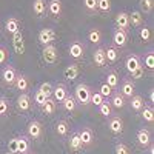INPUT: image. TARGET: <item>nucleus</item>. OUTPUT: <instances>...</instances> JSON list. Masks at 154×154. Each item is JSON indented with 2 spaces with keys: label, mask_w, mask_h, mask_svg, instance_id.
Returning <instances> with one entry per match:
<instances>
[{
  "label": "nucleus",
  "mask_w": 154,
  "mask_h": 154,
  "mask_svg": "<svg viewBox=\"0 0 154 154\" xmlns=\"http://www.w3.org/2000/svg\"><path fill=\"white\" fill-rule=\"evenodd\" d=\"M9 100L6 97H0V117H5L9 112Z\"/></svg>",
  "instance_id": "38"
},
{
  "label": "nucleus",
  "mask_w": 154,
  "mask_h": 154,
  "mask_svg": "<svg viewBox=\"0 0 154 154\" xmlns=\"http://www.w3.org/2000/svg\"><path fill=\"white\" fill-rule=\"evenodd\" d=\"M130 103H131V108H133L134 111L140 112V111H142V108L145 106V100H143L142 96H136V94H134V96L130 99Z\"/></svg>",
  "instance_id": "31"
},
{
  "label": "nucleus",
  "mask_w": 154,
  "mask_h": 154,
  "mask_svg": "<svg viewBox=\"0 0 154 154\" xmlns=\"http://www.w3.org/2000/svg\"><path fill=\"white\" fill-rule=\"evenodd\" d=\"M38 91H42L48 99L53 96V85H51L49 82H43L42 85H40V88H38Z\"/></svg>",
  "instance_id": "40"
},
{
  "label": "nucleus",
  "mask_w": 154,
  "mask_h": 154,
  "mask_svg": "<svg viewBox=\"0 0 154 154\" xmlns=\"http://www.w3.org/2000/svg\"><path fill=\"white\" fill-rule=\"evenodd\" d=\"M139 5H140V11L143 14H149L154 8V0H139Z\"/></svg>",
  "instance_id": "37"
},
{
  "label": "nucleus",
  "mask_w": 154,
  "mask_h": 154,
  "mask_svg": "<svg viewBox=\"0 0 154 154\" xmlns=\"http://www.w3.org/2000/svg\"><path fill=\"white\" fill-rule=\"evenodd\" d=\"M17 140V154H28L29 151V139L26 136H19Z\"/></svg>",
  "instance_id": "21"
},
{
  "label": "nucleus",
  "mask_w": 154,
  "mask_h": 154,
  "mask_svg": "<svg viewBox=\"0 0 154 154\" xmlns=\"http://www.w3.org/2000/svg\"><path fill=\"white\" fill-rule=\"evenodd\" d=\"M26 133H28V137L32 139V140H38L43 134V125L38 122V120H31L26 126Z\"/></svg>",
  "instance_id": "3"
},
{
  "label": "nucleus",
  "mask_w": 154,
  "mask_h": 154,
  "mask_svg": "<svg viewBox=\"0 0 154 154\" xmlns=\"http://www.w3.org/2000/svg\"><path fill=\"white\" fill-rule=\"evenodd\" d=\"M149 100H151V102H154V93H152V91L149 93Z\"/></svg>",
  "instance_id": "51"
},
{
  "label": "nucleus",
  "mask_w": 154,
  "mask_h": 154,
  "mask_svg": "<svg viewBox=\"0 0 154 154\" xmlns=\"http://www.w3.org/2000/svg\"><path fill=\"white\" fill-rule=\"evenodd\" d=\"M88 40L91 42V43L99 45V43L102 42V31H100V29H97V28H93L91 31L88 32Z\"/></svg>",
  "instance_id": "33"
},
{
  "label": "nucleus",
  "mask_w": 154,
  "mask_h": 154,
  "mask_svg": "<svg viewBox=\"0 0 154 154\" xmlns=\"http://www.w3.org/2000/svg\"><path fill=\"white\" fill-rule=\"evenodd\" d=\"M93 60H94V63H96V66H99V68L105 66V65H106L105 49H103V48H97L96 53H94V56H93Z\"/></svg>",
  "instance_id": "24"
},
{
  "label": "nucleus",
  "mask_w": 154,
  "mask_h": 154,
  "mask_svg": "<svg viewBox=\"0 0 154 154\" xmlns=\"http://www.w3.org/2000/svg\"><path fill=\"white\" fill-rule=\"evenodd\" d=\"M148 148H149V154H154V148H152V143H149V146H148Z\"/></svg>",
  "instance_id": "50"
},
{
  "label": "nucleus",
  "mask_w": 154,
  "mask_h": 154,
  "mask_svg": "<svg viewBox=\"0 0 154 154\" xmlns=\"http://www.w3.org/2000/svg\"><path fill=\"white\" fill-rule=\"evenodd\" d=\"M63 12L62 0H48V14L53 19H60Z\"/></svg>",
  "instance_id": "5"
},
{
  "label": "nucleus",
  "mask_w": 154,
  "mask_h": 154,
  "mask_svg": "<svg viewBox=\"0 0 154 154\" xmlns=\"http://www.w3.org/2000/svg\"><path fill=\"white\" fill-rule=\"evenodd\" d=\"M46 96L42 93V91H38V89H37V91H35V94H34V102H35V105H38V106H42L43 103H45V102H46Z\"/></svg>",
  "instance_id": "43"
},
{
  "label": "nucleus",
  "mask_w": 154,
  "mask_h": 154,
  "mask_svg": "<svg viewBox=\"0 0 154 154\" xmlns=\"http://www.w3.org/2000/svg\"><path fill=\"white\" fill-rule=\"evenodd\" d=\"M142 63H140V57L139 56H136V54H131V56H128L126 57V60H125V68H126V71L128 72H133V71H136Z\"/></svg>",
  "instance_id": "17"
},
{
  "label": "nucleus",
  "mask_w": 154,
  "mask_h": 154,
  "mask_svg": "<svg viewBox=\"0 0 154 154\" xmlns=\"http://www.w3.org/2000/svg\"><path fill=\"white\" fill-rule=\"evenodd\" d=\"M56 133H57V136H60V137L68 136V133H69V123H68V120H65V119L59 120V122L56 123Z\"/></svg>",
  "instance_id": "30"
},
{
  "label": "nucleus",
  "mask_w": 154,
  "mask_h": 154,
  "mask_svg": "<svg viewBox=\"0 0 154 154\" xmlns=\"http://www.w3.org/2000/svg\"><path fill=\"white\" fill-rule=\"evenodd\" d=\"M109 88H117L119 85V74L116 72V71H109L106 74V82H105Z\"/></svg>",
  "instance_id": "32"
},
{
  "label": "nucleus",
  "mask_w": 154,
  "mask_h": 154,
  "mask_svg": "<svg viewBox=\"0 0 154 154\" xmlns=\"http://www.w3.org/2000/svg\"><path fill=\"white\" fill-rule=\"evenodd\" d=\"M99 112L103 117H111L112 116V106L109 102H102V105H99Z\"/></svg>",
  "instance_id": "35"
},
{
  "label": "nucleus",
  "mask_w": 154,
  "mask_h": 154,
  "mask_svg": "<svg viewBox=\"0 0 154 154\" xmlns=\"http://www.w3.org/2000/svg\"><path fill=\"white\" fill-rule=\"evenodd\" d=\"M14 88L19 89L20 93H26L28 88H29L28 77L25 75V74H17V79H16V82H14Z\"/></svg>",
  "instance_id": "20"
},
{
  "label": "nucleus",
  "mask_w": 154,
  "mask_h": 154,
  "mask_svg": "<svg viewBox=\"0 0 154 154\" xmlns=\"http://www.w3.org/2000/svg\"><path fill=\"white\" fill-rule=\"evenodd\" d=\"M17 108L22 112H26V111L31 109V97H29L28 93H22L17 97Z\"/></svg>",
  "instance_id": "12"
},
{
  "label": "nucleus",
  "mask_w": 154,
  "mask_h": 154,
  "mask_svg": "<svg viewBox=\"0 0 154 154\" xmlns=\"http://www.w3.org/2000/svg\"><path fill=\"white\" fill-rule=\"evenodd\" d=\"M72 96L75 97L77 103L86 106V105H89V99H91V88H89L86 83H79L75 86Z\"/></svg>",
  "instance_id": "1"
},
{
  "label": "nucleus",
  "mask_w": 154,
  "mask_h": 154,
  "mask_svg": "<svg viewBox=\"0 0 154 154\" xmlns=\"http://www.w3.org/2000/svg\"><path fill=\"white\" fill-rule=\"evenodd\" d=\"M79 72H80V66L77 65V63H72V65L66 66L65 71H63V74H65V77L68 80H74L79 77Z\"/></svg>",
  "instance_id": "25"
},
{
  "label": "nucleus",
  "mask_w": 154,
  "mask_h": 154,
  "mask_svg": "<svg viewBox=\"0 0 154 154\" xmlns=\"http://www.w3.org/2000/svg\"><path fill=\"white\" fill-rule=\"evenodd\" d=\"M56 38H57V34L53 29H49V28H45V29H42L40 32H38V42H40L43 46L45 45H51Z\"/></svg>",
  "instance_id": "9"
},
{
  "label": "nucleus",
  "mask_w": 154,
  "mask_h": 154,
  "mask_svg": "<svg viewBox=\"0 0 154 154\" xmlns=\"http://www.w3.org/2000/svg\"><path fill=\"white\" fill-rule=\"evenodd\" d=\"M8 56H9L8 49L5 46H0V65H3V63L8 60Z\"/></svg>",
  "instance_id": "48"
},
{
  "label": "nucleus",
  "mask_w": 154,
  "mask_h": 154,
  "mask_svg": "<svg viewBox=\"0 0 154 154\" xmlns=\"http://www.w3.org/2000/svg\"><path fill=\"white\" fill-rule=\"evenodd\" d=\"M12 46L17 54H23L25 53V37L22 32H16L12 35Z\"/></svg>",
  "instance_id": "16"
},
{
  "label": "nucleus",
  "mask_w": 154,
  "mask_h": 154,
  "mask_svg": "<svg viewBox=\"0 0 154 154\" xmlns=\"http://www.w3.org/2000/svg\"><path fill=\"white\" fill-rule=\"evenodd\" d=\"M112 43L116 48H123L128 43V32L123 29H116L112 34Z\"/></svg>",
  "instance_id": "8"
},
{
  "label": "nucleus",
  "mask_w": 154,
  "mask_h": 154,
  "mask_svg": "<svg viewBox=\"0 0 154 154\" xmlns=\"http://www.w3.org/2000/svg\"><path fill=\"white\" fill-rule=\"evenodd\" d=\"M130 19V26H142L143 25V16L140 11H133L131 14H128Z\"/></svg>",
  "instance_id": "29"
},
{
  "label": "nucleus",
  "mask_w": 154,
  "mask_h": 154,
  "mask_svg": "<svg viewBox=\"0 0 154 154\" xmlns=\"http://www.w3.org/2000/svg\"><path fill=\"white\" fill-rule=\"evenodd\" d=\"M97 11L102 14H108L111 11V0H97Z\"/></svg>",
  "instance_id": "36"
},
{
  "label": "nucleus",
  "mask_w": 154,
  "mask_h": 154,
  "mask_svg": "<svg viewBox=\"0 0 154 154\" xmlns=\"http://www.w3.org/2000/svg\"><path fill=\"white\" fill-rule=\"evenodd\" d=\"M108 128L112 134H122L123 133V120L120 117H111L109 119V123H108Z\"/></svg>",
  "instance_id": "18"
},
{
  "label": "nucleus",
  "mask_w": 154,
  "mask_h": 154,
  "mask_svg": "<svg viewBox=\"0 0 154 154\" xmlns=\"http://www.w3.org/2000/svg\"><path fill=\"white\" fill-rule=\"evenodd\" d=\"M140 114H142V119L148 123H152L154 122V111L151 106H143L142 111H140Z\"/></svg>",
  "instance_id": "34"
},
{
  "label": "nucleus",
  "mask_w": 154,
  "mask_h": 154,
  "mask_svg": "<svg viewBox=\"0 0 154 154\" xmlns=\"http://www.w3.org/2000/svg\"><path fill=\"white\" fill-rule=\"evenodd\" d=\"M20 28H22V26H20V20L16 19V17L8 19L6 23H5V29H6V32L11 34V35H14L16 32H20Z\"/></svg>",
  "instance_id": "19"
},
{
  "label": "nucleus",
  "mask_w": 154,
  "mask_h": 154,
  "mask_svg": "<svg viewBox=\"0 0 154 154\" xmlns=\"http://www.w3.org/2000/svg\"><path fill=\"white\" fill-rule=\"evenodd\" d=\"M102 102H103V97H102V94H100L99 91H91V99H89V103L99 106V105H102Z\"/></svg>",
  "instance_id": "39"
},
{
  "label": "nucleus",
  "mask_w": 154,
  "mask_h": 154,
  "mask_svg": "<svg viewBox=\"0 0 154 154\" xmlns=\"http://www.w3.org/2000/svg\"><path fill=\"white\" fill-rule=\"evenodd\" d=\"M68 145H69V149H71L72 152H79V151L83 148V143H82V140H80V137H79V133H75V134L71 136Z\"/></svg>",
  "instance_id": "27"
},
{
  "label": "nucleus",
  "mask_w": 154,
  "mask_h": 154,
  "mask_svg": "<svg viewBox=\"0 0 154 154\" xmlns=\"http://www.w3.org/2000/svg\"><path fill=\"white\" fill-rule=\"evenodd\" d=\"M40 108H42V112H43V114L53 116V114L56 112V109H57V102H56L53 97H49V99H46V102H45Z\"/></svg>",
  "instance_id": "22"
},
{
  "label": "nucleus",
  "mask_w": 154,
  "mask_h": 154,
  "mask_svg": "<svg viewBox=\"0 0 154 154\" xmlns=\"http://www.w3.org/2000/svg\"><path fill=\"white\" fill-rule=\"evenodd\" d=\"M105 49V57H106V62L109 63H116L119 60V49L116 46H106L103 48Z\"/></svg>",
  "instance_id": "28"
},
{
  "label": "nucleus",
  "mask_w": 154,
  "mask_h": 154,
  "mask_svg": "<svg viewBox=\"0 0 154 154\" xmlns=\"http://www.w3.org/2000/svg\"><path fill=\"white\" fill-rule=\"evenodd\" d=\"M32 11L37 17H45V14L48 12V2L46 0H34Z\"/></svg>",
  "instance_id": "15"
},
{
  "label": "nucleus",
  "mask_w": 154,
  "mask_h": 154,
  "mask_svg": "<svg viewBox=\"0 0 154 154\" xmlns=\"http://www.w3.org/2000/svg\"><path fill=\"white\" fill-rule=\"evenodd\" d=\"M143 74H145V68H143V65H140L136 71L131 72V77L136 79V80H139V79H142V77H143Z\"/></svg>",
  "instance_id": "46"
},
{
  "label": "nucleus",
  "mask_w": 154,
  "mask_h": 154,
  "mask_svg": "<svg viewBox=\"0 0 154 154\" xmlns=\"http://www.w3.org/2000/svg\"><path fill=\"white\" fill-rule=\"evenodd\" d=\"M136 93V85L133 80L130 79H125L123 83H122V88H120V94L125 97V99H131Z\"/></svg>",
  "instance_id": "11"
},
{
  "label": "nucleus",
  "mask_w": 154,
  "mask_h": 154,
  "mask_svg": "<svg viewBox=\"0 0 154 154\" xmlns=\"http://www.w3.org/2000/svg\"><path fill=\"white\" fill-rule=\"evenodd\" d=\"M28 154H34V152H28Z\"/></svg>",
  "instance_id": "53"
},
{
  "label": "nucleus",
  "mask_w": 154,
  "mask_h": 154,
  "mask_svg": "<svg viewBox=\"0 0 154 154\" xmlns=\"http://www.w3.org/2000/svg\"><path fill=\"white\" fill-rule=\"evenodd\" d=\"M17 79V71L12 65H6L5 69L2 71V82L6 86H14V82Z\"/></svg>",
  "instance_id": "4"
},
{
  "label": "nucleus",
  "mask_w": 154,
  "mask_h": 154,
  "mask_svg": "<svg viewBox=\"0 0 154 154\" xmlns=\"http://www.w3.org/2000/svg\"><path fill=\"white\" fill-rule=\"evenodd\" d=\"M79 137L82 140L83 146H91L94 142V131L91 128H83V130L79 131Z\"/></svg>",
  "instance_id": "13"
},
{
  "label": "nucleus",
  "mask_w": 154,
  "mask_h": 154,
  "mask_svg": "<svg viewBox=\"0 0 154 154\" xmlns=\"http://www.w3.org/2000/svg\"><path fill=\"white\" fill-rule=\"evenodd\" d=\"M116 154H130V148L125 143H117L116 145Z\"/></svg>",
  "instance_id": "47"
},
{
  "label": "nucleus",
  "mask_w": 154,
  "mask_h": 154,
  "mask_svg": "<svg viewBox=\"0 0 154 154\" xmlns=\"http://www.w3.org/2000/svg\"><path fill=\"white\" fill-rule=\"evenodd\" d=\"M8 151L17 154V140H16V139H11V140H9V143H8Z\"/></svg>",
  "instance_id": "49"
},
{
  "label": "nucleus",
  "mask_w": 154,
  "mask_h": 154,
  "mask_svg": "<svg viewBox=\"0 0 154 154\" xmlns=\"http://www.w3.org/2000/svg\"><path fill=\"white\" fill-rule=\"evenodd\" d=\"M62 105H63V109H65V111L72 112V111H75V108H77V100H75V97H74L72 94H68L65 99H63Z\"/></svg>",
  "instance_id": "26"
},
{
  "label": "nucleus",
  "mask_w": 154,
  "mask_h": 154,
  "mask_svg": "<svg viewBox=\"0 0 154 154\" xmlns=\"http://www.w3.org/2000/svg\"><path fill=\"white\" fill-rule=\"evenodd\" d=\"M6 154H14V152H6Z\"/></svg>",
  "instance_id": "52"
},
{
  "label": "nucleus",
  "mask_w": 154,
  "mask_h": 154,
  "mask_svg": "<svg viewBox=\"0 0 154 154\" xmlns=\"http://www.w3.org/2000/svg\"><path fill=\"white\" fill-rule=\"evenodd\" d=\"M68 53H69V57L71 59H75V60H80L83 56H85V46L83 43L80 42H72L68 48Z\"/></svg>",
  "instance_id": "7"
},
{
  "label": "nucleus",
  "mask_w": 154,
  "mask_h": 154,
  "mask_svg": "<svg viewBox=\"0 0 154 154\" xmlns=\"http://www.w3.org/2000/svg\"><path fill=\"white\" fill-rule=\"evenodd\" d=\"M139 35H140V38H142V42H149L151 40V29L148 28V26H143V28H140V32H139Z\"/></svg>",
  "instance_id": "42"
},
{
  "label": "nucleus",
  "mask_w": 154,
  "mask_h": 154,
  "mask_svg": "<svg viewBox=\"0 0 154 154\" xmlns=\"http://www.w3.org/2000/svg\"><path fill=\"white\" fill-rule=\"evenodd\" d=\"M83 6L88 12H96L97 11V0H83Z\"/></svg>",
  "instance_id": "44"
},
{
  "label": "nucleus",
  "mask_w": 154,
  "mask_h": 154,
  "mask_svg": "<svg viewBox=\"0 0 154 154\" xmlns=\"http://www.w3.org/2000/svg\"><path fill=\"white\" fill-rule=\"evenodd\" d=\"M99 93L102 94V97H111V94H112V88H109L106 83H102L100 85V88H99Z\"/></svg>",
  "instance_id": "45"
},
{
  "label": "nucleus",
  "mask_w": 154,
  "mask_h": 154,
  "mask_svg": "<svg viewBox=\"0 0 154 154\" xmlns=\"http://www.w3.org/2000/svg\"><path fill=\"white\" fill-rule=\"evenodd\" d=\"M143 63H145L143 68L152 71V69H154V54H152V53H148V54L143 57Z\"/></svg>",
  "instance_id": "41"
},
{
  "label": "nucleus",
  "mask_w": 154,
  "mask_h": 154,
  "mask_svg": "<svg viewBox=\"0 0 154 154\" xmlns=\"http://www.w3.org/2000/svg\"><path fill=\"white\" fill-rule=\"evenodd\" d=\"M116 26H117V29L128 31V28H130V19H128V12L120 11L119 14L116 16Z\"/></svg>",
  "instance_id": "14"
},
{
  "label": "nucleus",
  "mask_w": 154,
  "mask_h": 154,
  "mask_svg": "<svg viewBox=\"0 0 154 154\" xmlns=\"http://www.w3.org/2000/svg\"><path fill=\"white\" fill-rule=\"evenodd\" d=\"M68 94H69V93H68L66 85H65V83H57V85L53 88V96H51V97H53L56 102H59V103H62L63 99H65Z\"/></svg>",
  "instance_id": "10"
},
{
  "label": "nucleus",
  "mask_w": 154,
  "mask_h": 154,
  "mask_svg": "<svg viewBox=\"0 0 154 154\" xmlns=\"http://www.w3.org/2000/svg\"><path fill=\"white\" fill-rule=\"evenodd\" d=\"M111 106L112 108H116V109H120V108H123L125 106V103H126V99L120 94V91L119 93H114V94H111Z\"/></svg>",
  "instance_id": "23"
},
{
  "label": "nucleus",
  "mask_w": 154,
  "mask_h": 154,
  "mask_svg": "<svg viewBox=\"0 0 154 154\" xmlns=\"http://www.w3.org/2000/svg\"><path fill=\"white\" fill-rule=\"evenodd\" d=\"M42 59L46 65H54V63L59 60V51L57 48L51 43V45H45L42 49Z\"/></svg>",
  "instance_id": "2"
},
{
  "label": "nucleus",
  "mask_w": 154,
  "mask_h": 154,
  "mask_svg": "<svg viewBox=\"0 0 154 154\" xmlns=\"http://www.w3.org/2000/svg\"><path fill=\"white\" fill-rule=\"evenodd\" d=\"M137 145L142 146V148H148L149 143H152V139H151V131L146 130V128H142V130L137 131Z\"/></svg>",
  "instance_id": "6"
}]
</instances>
